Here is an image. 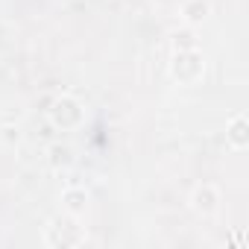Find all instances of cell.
<instances>
[{"mask_svg":"<svg viewBox=\"0 0 249 249\" xmlns=\"http://www.w3.org/2000/svg\"><path fill=\"white\" fill-rule=\"evenodd\" d=\"M88 240V231L85 226L79 223V217L73 214H59L53 217L47 226H44V243L53 246V249H68V246H82Z\"/></svg>","mask_w":249,"mask_h":249,"instance_id":"cell-1","label":"cell"},{"mask_svg":"<svg viewBox=\"0 0 249 249\" xmlns=\"http://www.w3.org/2000/svg\"><path fill=\"white\" fill-rule=\"evenodd\" d=\"M47 120L59 132H73V129H79L85 123V106L73 94H59L50 103V108H47Z\"/></svg>","mask_w":249,"mask_h":249,"instance_id":"cell-2","label":"cell"},{"mask_svg":"<svg viewBox=\"0 0 249 249\" xmlns=\"http://www.w3.org/2000/svg\"><path fill=\"white\" fill-rule=\"evenodd\" d=\"M205 76V56L196 47L173 50L170 56V79L179 85H194Z\"/></svg>","mask_w":249,"mask_h":249,"instance_id":"cell-3","label":"cell"},{"mask_svg":"<svg viewBox=\"0 0 249 249\" xmlns=\"http://www.w3.org/2000/svg\"><path fill=\"white\" fill-rule=\"evenodd\" d=\"M220 202H223L220 188L211 185V182H202V185H196V188L191 191V208H194L199 217H214V214L220 211Z\"/></svg>","mask_w":249,"mask_h":249,"instance_id":"cell-4","label":"cell"},{"mask_svg":"<svg viewBox=\"0 0 249 249\" xmlns=\"http://www.w3.org/2000/svg\"><path fill=\"white\" fill-rule=\"evenodd\" d=\"M226 144L237 153H243L249 147V117L243 111H234L226 123Z\"/></svg>","mask_w":249,"mask_h":249,"instance_id":"cell-5","label":"cell"},{"mask_svg":"<svg viewBox=\"0 0 249 249\" xmlns=\"http://www.w3.org/2000/svg\"><path fill=\"white\" fill-rule=\"evenodd\" d=\"M85 208H88V191H85V188L71 185V188L62 191V211H68V214H73V217H82Z\"/></svg>","mask_w":249,"mask_h":249,"instance_id":"cell-6","label":"cell"},{"mask_svg":"<svg viewBox=\"0 0 249 249\" xmlns=\"http://www.w3.org/2000/svg\"><path fill=\"white\" fill-rule=\"evenodd\" d=\"M208 15H211V3H208V0H185V3H182V21L188 27L202 24Z\"/></svg>","mask_w":249,"mask_h":249,"instance_id":"cell-7","label":"cell"},{"mask_svg":"<svg viewBox=\"0 0 249 249\" xmlns=\"http://www.w3.org/2000/svg\"><path fill=\"white\" fill-rule=\"evenodd\" d=\"M73 161H76V156H73V150L68 144H50L47 147V164L53 170H68Z\"/></svg>","mask_w":249,"mask_h":249,"instance_id":"cell-8","label":"cell"},{"mask_svg":"<svg viewBox=\"0 0 249 249\" xmlns=\"http://www.w3.org/2000/svg\"><path fill=\"white\" fill-rule=\"evenodd\" d=\"M0 141H3V144H18L21 141V129L18 126H12V123H3V126H0Z\"/></svg>","mask_w":249,"mask_h":249,"instance_id":"cell-9","label":"cell"},{"mask_svg":"<svg viewBox=\"0 0 249 249\" xmlns=\"http://www.w3.org/2000/svg\"><path fill=\"white\" fill-rule=\"evenodd\" d=\"M185 47H196L191 33H176L173 36V50H185Z\"/></svg>","mask_w":249,"mask_h":249,"instance_id":"cell-10","label":"cell"}]
</instances>
